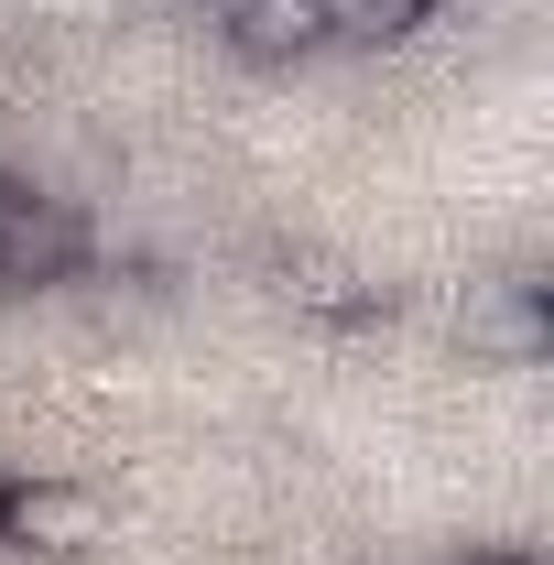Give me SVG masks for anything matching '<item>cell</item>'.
Listing matches in <instances>:
<instances>
[{"label": "cell", "instance_id": "6da1fadb", "mask_svg": "<svg viewBox=\"0 0 554 565\" xmlns=\"http://www.w3.org/2000/svg\"><path fill=\"white\" fill-rule=\"evenodd\" d=\"M87 262H98V228H87V207L0 163V294H44V282H76Z\"/></svg>", "mask_w": 554, "mask_h": 565}, {"label": "cell", "instance_id": "7a4b0ae2", "mask_svg": "<svg viewBox=\"0 0 554 565\" xmlns=\"http://www.w3.org/2000/svg\"><path fill=\"white\" fill-rule=\"evenodd\" d=\"M457 338H468V359H489V370H533V359L554 349V305L533 273H489L468 282V305H457Z\"/></svg>", "mask_w": 554, "mask_h": 565}, {"label": "cell", "instance_id": "3957f363", "mask_svg": "<svg viewBox=\"0 0 554 565\" xmlns=\"http://www.w3.org/2000/svg\"><path fill=\"white\" fill-rule=\"evenodd\" d=\"M87 544H98V490L33 468L0 479V555H87Z\"/></svg>", "mask_w": 554, "mask_h": 565}, {"label": "cell", "instance_id": "277c9868", "mask_svg": "<svg viewBox=\"0 0 554 565\" xmlns=\"http://www.w3.org/2000/svg\"><path fill=\"white\" fill-rule=\"evenodd\" d=\"M217 33H228L251 66H316V55H338L327 0H217Z\"/></svg>", "mask_w": 554, "mask_h": 565}]
</instances>
